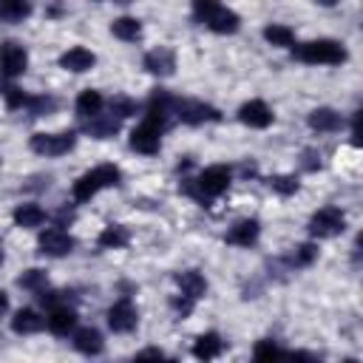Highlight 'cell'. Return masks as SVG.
Returning a JSON list of instances; mask_svg holds the SVG:
<instances>
[{"label":"cell","mask_w":363,"mask_h":363,"mask_svg":"<svg viewBox=\"0 0 363 363\" xmlns=\"http://www.w3.org/2000/svg\"><path fill=\"white\" fill-rule=\"evenodd\" d=\"M167 113L164 108H156V105H147V113L142 119L139 128H133L130 133V147L136 153H145V156H153L162 145V130H164V122H167Z\"/></svg>","instance_id":"6da1fadb"},{"label":"cell","mask_w":363,"mask_h":363,"mask_svg":"<svg viewBox=\"0 0 363 363\" xmlns=\"http://www.w3.org/2000/svg\"><path fill=\"white\" fill-rule=\"evenodd\" d=\"M227 187H230V170H227L224 164H213V167L201 170L199 179H187V182L182 184V193L193 196L199 204L207 207V204H210L216 196H221Z\"/></svg>","instance_id":"7a4b0ae2"},{"label":"cell","mask_w":363,"mask_h":363,"mask_svg":"<svg viewBox=\"0 0 363 363\" xmlns=\"http://www.w3.org/2000/svg\"><path fill=\"white\" fill-rule=\"evenodd\" d=\"M193 17L216 34H235L241 26L238 14L227 6H221L218 0H193Z\"/></svg>","instance_id":"3957f363"},{"label":"cell","mask_w":363,"mask_h":363,"mask_svg":"<svg viewBox=\"0 0 363 363\" xmlns=\"http://www.w3.org/2000/svg\"><path fill=\"white\" fill-rule=\"evenodd\" d=\"M113 184H119V167H116V164H99V167L82 173V176L74 182L71 193H74L77 201H88V199H94L102 187H113Z\"/></svg>","instance_id":"277c9868"},{"label":"cell","mask_w":363,"mask_h":363,"mask_svg":"<svg viewBox=\"0 0 363 363\" xmlns=\"http://www.w3.org/2000/svg\"><path fill=\"white\" fill-rule=\"evenodd\" d=\"M295 60L309 65H340L346 60V48L335 40H312L303 45H295Z\"/></svg>","instance_id":"5b68a950"},{"label":"cell","mask_w":363,"mask_h":363,"mask_svg":"<svg viewBox=\"0 0 363 363\" xmlns=\"http://www.w3.org/2000/svg\"><path fill=\"white\" fill-rule=\"evenodd\" d=\"M77 145V133L74 130H62V133H34L28 139V147L40 156H62Z\"/></svg>","instance_id":"8992f818"},{"label":"cell","mask_w":363,"mask_h":363,"mask_svg":"<svg viewBox=\"0 0 363 363\" xmlns=\"http://www.w3.org/2000/svg\"><path fill=\"white\" fill-rule=\"evenodd\" d=\"M173 111L184 125H204V122H218L221 119L218 108H213L207 102H199V99H176Z\"/></svg>","instance_id":"52a82bcc"},{"label":"cell","mask_w":363,"mask_h":363,"mask_svg":"<svg viewBox=\"0 0 363 363\" xmlns=\"http://www.w3.org/2000/svg\"><path fill=\"white\" fill-rule=\"evenodd\" d=\"M346 230V216L337 207H320L312 218H309V233L315 238H335Z\"/></svg>","instance_id":"ba28073f"},{"label":"cell","mask_w":363,"mask_h":363,"mask_svg":"<svg viewBox=\"0 0 363 363\" xmlns=\"http://www.w3.org/2000/svg\"><path fill=\"white\" fill-rule=\"evenodd\" d=\"M74 250V238L60 230V227H51L45 233H40V252L43 255H51V258H62Z\"/></svg>","instance_id":"9c48e42d"},{"label":"cell","mask_w":363,"mask_h":363,"mask_svg":"<svg viewBox=\"0 0 363 363\" xmlns=\"http://www.w3.org/2000/svg\"><path fill=\"white\" fill-rule=\"evenodd\" d=\"M136 306L128 301V298H119L111 309H108V326L113 329V332H119V335H125V332H133L136 329Z\"/></svg>","instance_id":"30bf717a"},{"label":"cell","mask_w":363,"mask_h":363,"mask_svg":"<svg viewBox=\"0 0 363 363\" xmlns=\"http://www.w3.org/2000/svg\"><path fill=\"white\" fill-rule=\"evenodd\" d=\"M26 65H28V54H26L23 45H17V43H0V71L6 77L23 74Z\"/></svg>","instance_id":"8fae6325"},{"label":"cell","mask_w":363,"mask_h":363,"mask_svg":"<svg viewBox=\"0 0 363 363\" xmlns=\"http://www.w3.org/2000/svg\"><path fill=\"white\" fill-rule=\"evenodd\" d=\"M238 119L247 125V128H269L272 125V111L267 108V102L261 99H250L238 108Z\"/></svg>","instance_id":"7c38bea8"},{"label":"cell","mask_w":363,"mask_h":363,"mask_svg":"<svg viewBox=\"0 0 363 363\" xmlns=\"http://www.w3.org/2000/svg\"><path fill=\"white\" fill-rule=\"evenodd\" d=\"M94 62H96L94 51H88V48H82V45H74V48H68V51L60 57V68H65V71H77V74L91 71Z\"/></svg>","instance_id":"4fadbf2b"},{"label":"cell","mask_w":363,"mask_h":363,"mask_svg":"<svg viewBox=\"0 0 363 363\" xmlns=\"http://www.w3.org/2000/svg\"><path fill=\"white\" fill-rule=\"evenodd\" d=\"M145 68L150 71V74H159V77H170L173 71H176V57H173V51L170 48H153V51H147L145 54Z\"/></svg>","instance_id":"5bb4252c"},{"label":"cell","mask_w":363,"mask_h":363,"mask_svg":"<svg viewBox=\"0 0 363 363\" xmlns=\"http://www.w3.org/2000/svg\"><path fill=\"white\" fill-rule=\"evenodd\" d=\"M258 233H261V224L255 218H244L238 224L230 227L227 233V244H235V247H252L258 241Z\"/></svg>","instance_id":"9a60e30c"},{"label":"cell","mask_w":363,"mask_h":363,"mask_svg":"<svg viewBox=\"0 0 363 363\" xmlns=\"http://www.w3.org/2000/svg\"><path fill=\"white\" fill-rule=\"evenodd\" d=\"M45 323H48V329L54 332V335H68L74 326H77V315H74V309H68V306H51V315L45 318Z\"/></svg>","instance_id":"2e32d148"},{"label":"cell","mask_w":363,"mask_h":363,"mask_svg":"<svg viewBox=\"0 0 363 363\" xmlns=\"http://www.w3.org/2000/svg\"><path fill=\"white\" fill-rule=\"evenodd\" d=\"M340 125H343V119H340V113L332 111V108H315V111L309 113V128L318 130V133H332V130H337Z\"/></svg>","instance_id":"e0dca14e"},{"label":"cell","mask_w":363,"mask_h":363,"mask_svg":"<svg viewBox=\"0 0 363 363\" xmlns=\"http://www.w3.org/2000/svg\"><path fill=\"white\" fill-rule=\"evenodd\" d=\"M176 284H179L182 295H187V298H193V301H199V298L207 292V281H204V275L196 272V269L179 272V275H176Z\"/></svg>","instance_id":"ac0fdd59"},{"label":"cell","mask_w":363,"mask_h":363,"mask_svg":"<svg viewBox=\"0 0 363 363\" xmlns=\"http://www.w3.org/2000/svg\"><path fill=\"white\" fill-rule=\"evenodd\" d=\"M128 241H130V233H128V227H122V224L105 227V230L99 233V238H96V244H99L102 250H122V247H128Z\"/></svg>","instance_id":"d6986e66"},{"label":"cell","mask_w":363,"mask_h":363,"mask_svg":"<svg viewBox=\"0 0 363 363\" xmlns=\"http://www.w3.org/2000/svg\"><path fill=\"white\" fill-rule=\"evenodd\" d=\"M45 326V320L34 312V309H20V312H14V318H11V329L17 332V335H34V332H40Z\"/></svg>","instance_id":"ffe728a7"},{"label":"cell","mask_w":363,"mask_h":363,"mask_svg":"<svg viewBox=\"0 0 363 363\" xmlns=\"http://www.w3.org/2000/svg\"><path fill=\"white\" fill-rule=\"evenodd\" d=\"M221 349H224V340H221L216 332H207V335H201V337L193 343V354H196L199 360H213V357L221 354Z\"/></svg>","instance_id":"44dd1931"},{"label":"cell","mask_w":363,"mask_h":363,"mask_svg":"<svg viewBox=\"0 0 363 363\" xmlns=\"http://www.w3.org/2000/svg\"><path fill=\"white\" fill-rule=\"evenodd\" d=\"M43 221H45V210L40 204H31L28 201V204H20L14 210V224L17 227H26L28 230V227H40Z\"/></svg>","instance_id":"7402d4cb"},{"label":"cell","mask_w":363,"mask_h":363,"mask_svg":"<svg viewBox=\"0 0 363 363\" xmlns=\"http://www.w3.org/2000/svg\"><path fill=\"white\" fill-rule=\"evenodd\" d=\"M111 31H113V37H119L125 43H136L142 37V23L136 17H119L111 23Z\"/></svg>","instance_id":"603a6c76"},{"label":"cell","mask_w":363,"mask_h":363,"mask_svg":"<svg viewBox=\"0 0 363 363\" xmlns=\"http://www.w3.org/2000/svg\"><path fill=\"white\" fill-rule=\"evenodd\" d=\"M74 346H77L82 354H99V352H102V335H99L96 329L85 326V329H79V332L74 335Z\"/></svg>","instance_id":"cb8c5ba5"},{"label":"cell","mask_w":363,"mask_h":363,"mask_svg":"<svg viewBox=\"0 0 363 363\" xmlns=\"http://www.w3.org/2000/svg\"><path fill=\"white\" fill-rule=\"evenodd\" d=\"M31 14V3L28 0H0V20L6 23H20Z\"/></svg>","instance_id":"d4e9b609"},{"label":"cell","mask_w":363,"mask_h":363,"mask_svg":"<svg viewBox=\"0 0 363 363\" xmlns=\"http://www.w3.org/2000/svg\"><path fill=\"white\" fill-rule=\"evenodd\" d=\"M94 139H108V136H113L116 130H119V119L111 113V116H105V119H99V113L96 116H91V122H88V128H85Z\"/></svg>","instance_id":"484cf974"},{"label":"cell","mask_w":363,"mask_h":363,"mask_svg":"<svg viewBox=\"0 0 363 363\" xmlns=\"http://www.w3.org/2000/svg\"><path fill=\"white\" fill-rule=\"evenodd\" d=\"M99 111H102V94L99 91L88 88V91H82L77 96V113L79 116H96Z\"/></svg>","instance_id":"4316f807"},{"label":"cell","mask_w":363,"mask_h":363,"mask_svg":"<svg viewBox=\"0 0 363 363\" xmlns=\"http://www.w3.org/2000/svg\"><path fill=\"white\" fill-rule=\"evenodd\" d=\"M264 40L272 43V45H281V48H284V45H292L295 34H292L289 26H278V23H272V26L264 28Z\"/></svg>","instance_id":"83f0119b"},{"label":"cell","mask_w":363,"mask_h":363,"mask_svg":"<svg viewBox=\"0 0 363 363\" xmlns=\"http://www.w3.org/2000/svg\"><path fill=\"white\" fill-rule=\"evenodd\" d=\"M315 258H318V247H315V244H301V247H295V252L286 258V264H289L292 269H301V267H309Z\"/></svg>","instance_id":"f1b7e54d"},{"label":"cell","mask_w":363,"mask_h":363,"mask_svg":"<svg viewBox=\"0 0 363 363\" xmlns=\"http://www.w3.org/2000/svg\"><path fill=\"white\" fill-rule=\"evenodd\" d=\"M17 284L23 286V289H28V292H43L45 289V272L43 269H28V272H23L20 278H17Z\"/></svg>","instance_id":"f546056e"},{"label":"cell","mask_w":363,"mask_h":363,"mask_svg":"<svg viewBox=\"0 0 363 363\" xmlns=\"http://www.w3.org/2000/svg\"><path fill=\"white\" fill-rule=\"evenodd\" d=\"M269 187L278 196H292V193H298V179L295 176H272L269 179Z\"/></svg>","instance_id":"4dcf8cb0"},{"label":"cell","mask_w":363,"mask_h":363,"mask_svg":"<svg viewBox=\"0 0 363 363\" xmlns=\"http://www.w3.org/2000/svg\"><path fill=\"white\" fill-rule=\"evenodd\" d=\"M28 108H31V113L34 116H43V113H48V111H54L57 108V99L54 96H28V102H26Z\"/></svg>","instance_id":"1f68e13d"},{"label":"cell","mask_w":363,"mask_h":363,"mask_svg":"<svg viewBox=\"0 0 363 363\" xmlns=\"http://www.w3.org/2000/svg\"><path fill=\"white\" fill-rule=\"evenodd\" d=\"M111 113H116V119H125L130 113H136V102L128 96H113L111 99Z\"/></svg>","instance_id":"d6a6232c"},{"label":"cell","mask_w":363,"mask_h":363,"mask_svg":"<svg viewBox=\"0 0 363 363\" xmlns=\"http://www.w3.org/2000/svg\"><path fill=\"white\" fill-rule=\"evenodd\" d=\"M252 354H255V360H267V357H281L284 352H281V349H278L272 340H258Z\"/></svg>","instance_id":"836d02e7"},{"label":"cell","mask_w":363,"mask_h":363,"mask_svg":"<svg viewBox=\"0 0 363 363\" xmlns=\"http://www.w3.org/2000/svg\"><path fill=\"white\" fill-rule=\"evenodd\" d=\"M3 94H6V105H9L11 111H14V108H23V105L28 102V96H26L20 88H6Z\"/></svg>","instance_id":"e575fe53"},{"label":"cell","mask_w":363,"mask_h":363,"mask_svg":"<svg viewBox=\"0 0 363 363\" xmlns=\"http://www.w3.org/2000/svg\"><path fill=\"white\" fill-rule=\"evenodd\" d=\"M173 306H176V312H179L182 318H187V315L193 312V298L182 295V298H176V301H173Z\"/></svg>","instance_id":"d590c367"},{"label":"cell","mask_w":363,"mask_h":363,"mask_svg":"<svg viewBox=\"0 0 363 363\" xmlns=\"http://www.w3.org/2000/svg\"><path fill=\"white\" fill-rule=\"evenodd\" d=\"M303 159H306V162H303V167H306V170H318V167H320V156H318L315 150H306V153H303Z\"/></svg>","instance_id":"8d00e7d4"},{"label":"cell","mask_w":363,"mask_h":363,"mask_svg":"<svg viewBox=\"0 0 363 363\" xmlns=\"http://www.w3.org/2000/svg\"><path fill=\"white\" fill-rule=\"evenodd\" d=\"M136 357H156V360H159V357H164V354H162V349H145V352H139Z\"/></svg>","instance_id":"74e56055"},{"label":"cell","mask_w":363,"mask_h":363,"mask_svg":"<svg viewBox=\"0 0 363 363\" xmlns=\"http://www.w3.org/2000/svg\"><path fill=\"white\" fill-rule=\"evenodd\" d=\"M6 309H9V295L0 289V315H6Z\"/></svg>","instance_id":"f35d334b"},{"label":"cell","mask_w":363,"mask_h":363,"mask_svg":"<svg viewBox=\"0 0 363 363\" xmlns=\"http://www.w3.org/2000/svg\"><path fill=\"white\" fill-rule=\"evenodd\" d=\"M315 3H320V6H335L337 0H315Z\"/></svg>","instance_id":"ab89813d"},{"label":"cell","mask_w":363,"mask_h":363,"mask_svg":"<svg viewBox=\"0 0 363 363\" xmlns=\"http://www.w3.org/2000/svg\"><path fill=\"white\" fill-rule=\"evenodd\" d=\"M0 264H3V247H0Z\"/></svg>","instance_id":"60d3db41"}]
</instances>
